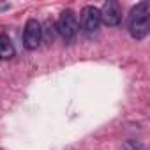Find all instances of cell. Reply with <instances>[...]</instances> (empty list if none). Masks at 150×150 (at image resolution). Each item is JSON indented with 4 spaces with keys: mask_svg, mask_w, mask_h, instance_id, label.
<instances>
[{
    "mask_svg": "<svg viewBox=\"0 0 150 150\" xmlns=\"http://www.w3.org/2000/svg\"><path fill=\"white\" fill-rule=\"evenodd\" d=\"M148 28H150V4L148 2H139L129 13L127 30H129L132 39L141 41V39L146 37Z\"/></svg>",
    "mask_w": 150,
    "mask_h": 150,
    "instance_id": "6da1fadb",
    "label": "cell"
},
{
    "mask_svg": "<svg viewBox=\"0 0 150 150\" xmlns=\"http://www.w3.org/2000/svg\"><path fill=\"white\" fill-rule=\"evenodd\" d=\"M57 27V32L62 35V39L65 42H72L74 37L78 35V30H80V23H78V18L74 14L72 9H65L60 18H58V23L55 25Z\"/></svg>",
    "mask_w": 150,
    "mask_h": 150,
    "instance_id": "7a4b0ae2",
    "label": "cell"
},
{
    "mask_svg": "<svg viewBox=\"0 0 150 150\" xmlns=\"http://www.w3.org/2000/svg\"><path fill=\"white\" fill-rule=\"evenodd\" d=\"M42 41V27L37 20H28L23 30V46L27 50H37Z\"/></svg>",
    "mask_w": 150,
    "mask_h": 150,
    "instance_id": "3957f363",
    "label": "cell"
},
{
    "mask_svg": "<svg viewBox=\"0 0 150 150\" xmlns=\"http://www.w3.org/2000/svg\"><path fill=\"white\" fill-rule=\"evenodd\" d=\"M101 25V13L94 6H87L81 11V27L87 35H94Z\"/></svg>",
    "mask_w": 150,
    "mask_h": 150,
    "instance_id": "277c9868",
    "label": "cell"
},
{
    "mask_svg": "<svg viewBox=\"0 0 150 150\" xmlns=\"http://www.w3.org/2000/svg\"><path fill=\"white\" fill-rule=\"evenodd\" d=\"M99 13H101V23L108 27H117L122 21V9L117 2H106Z\"/></svg>",
    "mask_w": 150,
    "mask_h": 150,
    "instance_id": "5b68a950",
    "label": "cell"
},
{
    "mask_svg": "<svg viewBox=\"0 0 150 150\" xmlns=\"http://www.w3.org/2000/svg\"><path fill=\"white\" fill-rule=\"evenodd\" d=\"M14 55H16V50H14V44L9 39V35L0 34V58H2V60H9Z\"/></svg>",
    "mask_w": 150,
    "mask_h": 150,
    "instance_id": "8992f818",
    "label": "cell"
},
{
    "mask_svg": "<svg viewBox=\"0 0 150 150\" xmlns=\"http://www.w3.org/2000/svg\"><path fill=\"white\" fill-rule=\"evenodd\" d=\"M46 32V35H42V37H46V41L48 42H53V39H55V34H57V27L53 25V23H48L46 25V28H42V34Z\"/></svg>",
    "mask_w": 150,
    "mask_h": 150,
    "instance_id": "52a82bcc",
    "label": "cell"
}]
</instances>
